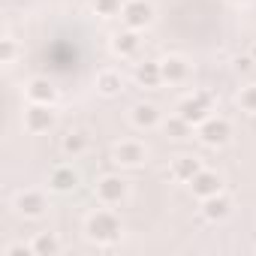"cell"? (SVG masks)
Listing matches in <instances>:
<instances>
[{"label":"cell","instance_id":"obj_1","mask_svg":"<svg viewBox=\"0 0 256 256\" xmlns=\"http://www.w3.org/2000/svg\"><path fill=\"white\" fill-rule=\"evenodd\" d=\"M120 232H124V226H120V217L114 211L100 208V211L88 214V220H84V235L94 244H114L120 238Z\"/></svg>","mask_w":256,"mask_h":256},{"label":"cell","instance_id":"obj_2","mask_svg":"<svg viewBox=\"0 0 256 256\" xmlns=\"http://www.w3.org/2000/svg\"><path fill=\"white\" fill-rule=\"evenodd\" d=\"M214 106H217L214 94H208V90H196V94H190V96H184V100L178 102V114H181L187 124L199 126L205 118H211Z\"/></svg>","mask_w":256,"mask_h":256},{"label":"cell","instance_id":"obj_3","mask_svg":"<svg viewBox=\"0 0 256 256\" xmlns=\"http://www.w3.org/2000/svg\"><path fill=\"white\" fill-rule=\"evenodd\" d=\"M196 139L208 148H223L229 139H232V124L226 118H205L199 126H196Z\"/></svg>","mask_w":256,"mask_h":256},{"label":"cell","instance_id":"obj_4","mask_svg":"<svg viewBox=\"0 0 256 256\" xmlns=\"http://www.w3.org/2000/svg\"><path fill=\"white\" fill-rule=\"evenodd\" d=\"M112 160L120 166V169H139L148 163V148L136 139H120L114 148H112Z\"/></svg>","mask_w":256,"mask_h":256},{"label":"cell","instance_id":"obj_5","mask_svg":"<svg viewBox=\"0 0 256 256\" xmlns=\"http://www.w3.org/2000/svg\"><path fill=\"white\" fill-rule=\"evenodd\" d=\"M94 193L102 205H120L130 193V181L124 175H102L96 184H94Z\"/></svg>","mask_w":256,"mask_h":256},{"label":"cell","instance_id":"obj_6","mask_svg":"<svg viewBox=\"0 0 256 256\" xmlns=\"http://www.w3.org/2000/svg\"><path fill=\"white\" fill-rule=\"evenodd\" d=\"M58 124V114H54V106H42V102H30L24 108V130L40 136V133H48L54 130Z\"/></svg>","mask_w":256,"mask_h":256},{"label":"cell","instance_id":"obj_7","mask_svg":"<svg viewBox=\"0 0 256 256\" xmlns=\"http://www.w3.org/2000/svg\"><path fill=\"white\" fill-rule=\"evenodd\" d=\"M120 22H124V28L145 30V28L154 22V6L148 4V0H124Z\"/></svg>","mask_w":256,"mask_h":256},{"label":"cell","instance_id":"obj_8","mask_svg":"<svg viewBox=\"0 0 256 256\" xmlns=\"http://www.w3.org/2000/svg\"><path fill=\"white\" fill-rule=\"evenodd\" d=\"M16 214H22L24 220H36V217H42L46 211H48V199H46V193L42 190H22V193H16Z\"/></svg>","mask_w":256,"mask_h":256},{"label":"cell","instance_id":"obj_9","mask_svg":"<svg viewBox=\"0 0 256 256\" xmlns=\"http://www.w3.org/2000/svg\"><path fill=\"white\" fill-rule=\"evenodd\" d=\"M202 160L196 154H178L172 163H169V178L172 181H181V184H190L199 172H202Z\"/></svg>","mask_w":256,"mask_h":256},{"label":"cell","instance_id":"obj_10","mask_svg":"<svg viewBox=\"0 0 256 256\" xmlns=\"http://www.w3.org/2000/svg\"><path fill=\"white\" fill-rule=\"evenodd\" d=\"M190 190H193V196L202 202V199H208V196H214V193H223V178H220L214 169H202V172L190 181Z\"/></svg>","mask_w":256,"mask_h":256},{"label":"cell","instance_id":"obj_11","mask_svg":"<svg viewBox=\"0 0 256 256\" xmlns=\"http://www.w3.org/2000/svg\"><path fill=\"white\" fill-rule=\"evenodd\" d=\"M130 120H133L136 130H154V126L163 124V114L154 102H136L130 108Z\"/></svg>","mask_w":256,"mask_h":256},{"label":"cell","instance_id":"obj_12","mask_svg":"<svg viewBox=\"0 0 256 256\" xmlns=\"http://www.w3.org/2000/svg\"><path fill=\"white\" fill-rule=\"evenodd\" d=\"M78 187V172L70 166V163H60L48 172V190L54 193H72Z\"/></svg>","mask_w":256,"mask_h":256},{"label":"cell","instance_id":"obj_13","mask_svg":"<svg viewBox=\"0 0 256 256\" xmlns=\"http://www.w3.org/2000/svg\"><path fill=\"white\" fill-rule=\"evenodd\" d=\"M160 72H163V82L166 84H184L190 78V64L178 54H169L160 60Z\"/></svg>","mask_w":256,"mask_h":256},{"label":"cell","instance_id":"obj_14","mask_svg":"<svg viewBox=\"0 0 256 256\" xmlns=\"http://www.w3.org/2000/svg\"><path fill=\"white\" fill-rule=\"evenodd\" d=\"M24 94H28L30 102H42V106H54L58 102V88L48 78H30L24 84Z\"/></svg>","mask_w":256,"mask_h":256},{"label":"cell","instance_id":"obj_15","mask_svg":"<svg viewBox=\"0 0 256 256\" xmlns=\"http://www.w3.org/2000/svg\"><path fill=\"white\" fill-rule=\"evenodd\" d=\"M139 46H142V40H139V30H133V28H124L112 36V52L118 58H136Z\"/></svg>","mask_w":256,"mask_h":256},{"label":"cell","instance_id":"obj_16","mask_svg":"<svg viewBox=\"0 0 256 256\" xmlns=\"http://www.w3.org/2000/svg\"><path fill=\"white\" fill-rule=\"evenodd\" d=\"M229 211H232V199H229L226 193H214V196L202 199V217H205V220H211V223L226 220V217H229Z\"/></svg>","mask_w":256,"mask_h":256},{"label":"cell","instance_id":"obj_17","mask_svg":"<svg viewBox=\"0 0 256 256\" xmlns=\"http://www.w3.org/2000/svg\"><path fill=\"white\" fill-rule=\"evenodd\" d=\"M60 151L70 157V160H78L90 151V136L84 130H70L64 139H60Z\"/></svg>","mask_w":256,"mask_h":256},{"label":"cell","instance_id":"obj_18","mask_svg":"<svg viewBox=\"0 0 256 256\" xmlns=\"http://www.w3.org/2000/svg\"><path fill=\"white\" fill-rule=\"evenodd\" d=\"M133 78H136V84H139V88H157V84H163L160 60H142V64H136Z\"/></svg>","mask_w":256,"mask_h":256},{"label":"cell","instance_id":"obj_19","mask_svg":"<svg viewBox=\"0 0 256 256\" xmlns=\"http://www.w3.org/2000/svg\"><path fill=\"white\" fill-rule=\"evenodd\" d=\"M94 84H96V94H102V96H118L120 88H124V78H120L118 70H100Z\"/></svg>","mask_w":256,"mask_h":256},{"label":"cell","instance_id":"obj_20","mask_svg":"<svg viewBox=\"0 0 256 256\" xmlns=\"http://www.w3.org/2000/svg\"><path fill=\"white\" fill-rule=\"evenodd\" d=\"M30 247H34V256H58L60 253V238L54 232H40L30 241Z\"/></svg>","mask_w":256,"mask_h":256},{"label":"cell","instance_id":"obj_21","mask_svg":"<svg viewBox=\"0 0 256 256\" xmlns=\"http://www.w3.org/2000/svg\"><path fill=\"white\" fill-rule=\"evenodd\" d=\"M160 126H163V133H166L169 139H187V136L196 130V126H193V124H187L181 114H172V118H166Z\"/></svg>","mask_w":256,"mask_h":256},{"label":"cell","instance_id":"obj_22","mask_svg":"<svg viewBox=\"0 0 256 256\" xmlns=\"http://www.w3.org/2000/svg\"><path fill=\"white\" fill-rule=\"evenodd\" d=\"M90 4H94V12L102 18L120 16V10H124V0H90Z\"/></svg>","mask_w":256,"mask_h":256},{"label":"cell","instance_id":"obj_23","mask_svg":"<svg viewBox=\"0 0 256 256\" xmlns=\"http://www.w3.org/2000/svg\"><path fill=\"white\" fill-rule=\"evenodd\" d=\"M16 58H18V42H16L12 36H4V40H0V64H4V66H12Z\"/></svg>","mask_w":256,"mask_h":256},{"label":"cell","instance_id":"obj_24","mask_svg":"<svg viewBox=\"0 0 256 256\" xmlns=\"http://www.w3.org/2000/svg\"><path fill=\"white\" fill-rule=\"evenodd\" d=\"M238 106H241V112L256 114V82L241 88V94H238Z\"/></svg>","mask_w":256,"mask_h":256},{"label":"cell","instance_id":"obj_25","mask_svg":"<svg viewBox=\"0 0 256 256\" xmlns=\"http://www.w3.org/2000/svg\"><path fill=\"white\" fill-rule=\"evenodd\" d=\"M30 253H34V247H30V244H22V241H18V244H10V247L4 250V256H30Z\"/></svg>","mask_w":256,"mask_h":256},{"label":"cell","instance_id":"obj_26","mask_svg":"<svg viewBox=\"0 0 256 256\" xmlns=\"http://www.w3.org/2000/svg\"><path fill=\"white\" fill-rule=\"evenodd\" d=\"M253 64H256V60H253L250 54H241V58H235V64H232V66H235V72H250V70H253Z\"/></svg>","mask_w":256,"mask_h":256},{"label":"cell","instance_id":"obj_27","mask_svg":"<svg viewBox=\"0 0 256 256\" xmlns=\"http://www.w3.org/2000/svg\"><path fill=\"white\" fill-rule=\"evenodd\" d=\"M250 58H253V60H256V46H253V48H250Z\"/></svg>","mask_w":256,"mask_h":256},{"label":"cell","instance_id":"obj_28","mask_svg":"<svg viewBox=\"0 0 256 256\" xmlns=\"http://www.w3.org/2000/svg\"><path fill=\"white\" fill-rule=\"evenodd\" d=\"M238 4H241V0H238Z\"/></svg>","mask_w":256,"mask_h":256}]
</instances>
